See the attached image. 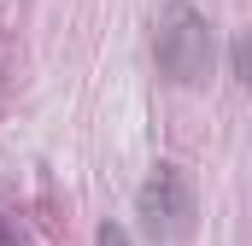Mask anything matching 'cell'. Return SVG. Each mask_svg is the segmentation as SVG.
Here are the masks:
<instances>
[{
	"instance_id": "obj_1",
	"label": "cell",
	"mask_w": 252,
	"mask_h": 246,
	"mask_svg": "<svg viewBox=\"0 0 252 246\" xmlns=\"http://www.w3.org/2000/svg\"><path fill=\"white\" fill-rule=\"evenodd\" d=\"M153 59H158V76L176 82V88H199L211 76V24H205L199 6H188V0L158 6V18H153Z\"/></svg>"
},
{
	"instance_id": "obj_2",
	"label": "cell",
	"mask_w": 252,
	"mask_h": 246,
	"mask_svg": "<svg viewBox=\"0 0 252 246\" xmlns=\"http://www.w3.org/2000/svg\"><path fill=\"white\" fill-rule=\"evenodd\" d=\"M135 217H141V235L153 246H182L193 235V182L182 176V164H153V176L135 187Z\"/></svg>"
},
{
	"instance_id": "obj_3",
	"label": "cell",
	"mask_w": 252,
	"mask_h": 246,
	"mask_svg": "<svg viewBox=\"0 0 252 246\" xmlns=\"http://www.w3.org/2000/svg\"><path fill=\"white\" fill-rule=\"evenodd\" d=\"M229 64H235V76H241V88H252V30L229 47Z\"/></svg>"
},
{
	"instance_id": "obj_4",
	"label": "cell",
	"mask_w": 252,
	"mask_h": 246,
	"mask_svg": "<svg viewBox=\"0 0 252 246\" xmlns=\"http://www.w3.org/2000/svg\"><path fill=\"white\" fill-rule=\"evenodd\" d=\"M94 246H129V229H124V223H100Z\"/></svg>"
},
{
	"instance_id": "obj_5",
	"label": "cell",
	"mask_w": 252,
	"mask_h": 246,
	"mask_svg": "<svg viewBox=\"0 0 252 246\" xmlns=\"http://www.w3.org/2000/svg\"><path fill=\"white\" fill-rule=\"evenodd\" d=\"M0 246H18V235H12V223L0 217Z\"/></svg>"
}]
</instances>
